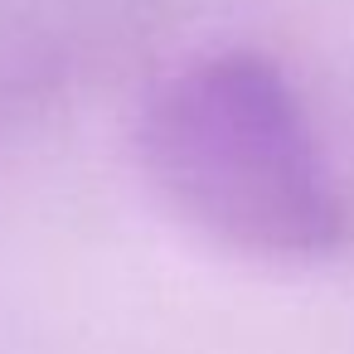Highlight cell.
I'll use <instances>...</instances> for the list:
<instances>
[{
	"mask_svg": "<svg viewBox=\"0 0 354 354\" xmlns=\"http://www.w3.org/2000/svg\"><path fill=\"white\" fill-rule=\"evenodd\" d=\"M156 189L199 233L257 257H330L354 238L349 194L286 73L214 54L165 78L141 117Z\"/></svg>",
	"mask_w": 354,
	"mask_h": 354,
	"instance_id": "1",
	"label": "cell"
}]
</instances>
